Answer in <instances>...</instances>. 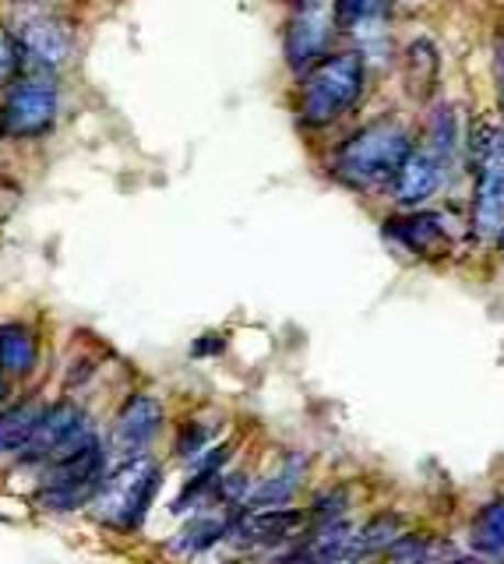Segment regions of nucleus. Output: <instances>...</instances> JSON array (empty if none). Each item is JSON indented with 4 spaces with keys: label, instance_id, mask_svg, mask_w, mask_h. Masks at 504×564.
<instances>
[{
    "label": "nucleus",
    "instance_id": "obj_14",
    "mask_svg": "<svg viewBox=\"0 0 504 564\" xmlns=\"http://www.w3.org/2000/svg\"><path fill=\"white\" fill-rule=\"evenodd\" d=\"M389 234L399 237L410 251L419 255H434L445 247V219L441 215H410V219H395L389 223Z\"/></svg>",
    "mask_w": 504,
    "mask_h": 564
},
{
    "label": "nucleus",
    "instance_id": "obj_24",
    "mask_svg": "<svg viewBox=\"0 0 504 564\" xmlns=\"http://www.w3.org/2000/svg\"><path fill=\"white\" fill-rule=\"evenodd\" d=\"M494 78H497V95H501V110H504V32L494 36Z\"/></svg>",
    "mask_w": 504,
    "mask_h": 564
},
{
    "label": "nucleus",
    "instance_id": "obj_2",
    "mask_svg": "<svg viewBox=\"0 0 504 564\" xmlns=\"http://www.w3.org/2000/svg\"><path fill=\"white\" fill-rule=\"evenodd\" d=\"M363 92V60L357 54L317 57L300 81L296 113L307 127H325L339 121Z\"/></svg>",
    "mask_w": 504,
    "mask_h": 564
},
{
    "label": "nucleus",
    "instance_id": "obj_15",
    "mask_svg": "<svg viewBox=\"0 0 504 564\" xmlns=\"http://www.w3.org/2000/svg\"><path fill=\"white\" fill-rule=\"evenodd\" d=\"M40 403L0 406V452H25V444L36 435V424L43 417Z\"/></svg>",
    "mask_w": 504,
    "mask_h": 564
},
{
    "label": "nucleus",
    "instance_id": "obj_12",
    "mask_svg": "<svg viewBox=\"0 0 504 564\" xmlns=\"http://www.w3.org/2000/svg\"><path fill=\"white\" fill-rule=\"evenodd\" d=\"M441 184V162L427 148H410V156L402 159L399 173L392 180L395 202L399 205H424L427 198Z\"/></svg>",
    "mask_w": 504,
    "mask_h": 564
},
{
    "label": "nucleus",
    "instance_id": "obj_21",
    "mask_svg": "<svg viewBox=\"0 0 504 564\" xmlns=\"http://www.w3.org/2000/svg\"><path fill=\"white\" fill-rule=\"evenodd\" d=\"M451 145H456V135H451V110H438V117H434V156L438 162H448L451 159Z\"/></svg>",
    "mask_w": 504,
    "mask_h": 564
},
{
    "label": "nucleus",
    "instance_id": "obj_23",
    "mask_svg": "<svg viewBox=\"0 0 504 564\" xmlns=\"http://www.w3.org/2000/svg\"><path fill=\"white\" fill-rule=\"evenodd\" d=\"M343 505H346V497H343V490L339 494H325V497H317V505H314V516L322 519V522H328V519H339L343 516Z\"/></svg>",
    "mask_w": 504,
    "mask_h": 564
},
{
    "label": "nucleus",
    "instance_id": "obj_6",
    "mask_svg": "<svg viewBox=\"0 0 504 564\" xmlns=\"http://www.w3.org/2000/svg\"><path fill=\"white\" fill-rule=\"evenodd\" d=\"M96 441H99L96 424L86 417V413L71 403H57V406L43 409L36 435H32V441L25 444V459L40 462V466H49V462H60Z\"/></svg>",
    "mask_w": 504,
    "mask_h": 564
},
{
    "label": "nucleus",
    "instance_id": "obj_18",
    "mask_svg": "<svg viewBox=\"0 0 504 564\" xmlns=\"http://www.w3.org/2000/svg\"><path fill=\"white\" fill-rule=\"evenodd\" d=\"M399 540V519L395 516H378L363 529H352V546H349V561L363 557V554H378L389 551V546Z\"/></svg>",
    "mask_w": 504,
    "mask_h": 564
},
{
    "label": "nucleus",
    "instance_id": "obj_10",
    "mask_svg": "<svg viewBox=\"0 0 504 564\" xmlns=\"http://www.w3.org/2000/svg\"><path fill=\"white\" fill-rule=\"evenodd\" d=\"M159 424H163V403L156 399V395H131L113 420L110 452L121 462L134 459V455H145L148 441L159 435Z\"/></svg>",
    "mask_w": 504,
    "mask_h": 564
},
{
    "label": "nucleus",
    "instance_id": "obj_22",
    "mask_svg": "<svg viewBox=\"0 0 504 564\" xmlns=\"http://www.w3.org/2000/svg\"><path fill=\"white\" fill-rule=\"evenodd\" d=\"M335 8H339V14L346 22H360L381 8V0H335Z\"/></svg>",
    "mask_w": 504,
    "mask_h": 564
},
{
    "label": "nucleus",
    "instance_id": "obj_16",
    "mask_svg": "<svg viewBox=\"0 0 504 564\" xmlns=\"http://www.w3.org/2000/svg\"><path fill=\"white\" fill-rule=\"evenodd\" d=\"M226 533H229V522L223 516H194L177 533V540L170 543V551L173 554H201V551H209V546L220 543Z\"/></svg>",
    "mask_w": 504,
    "mask_h": 564
},
{
    "label": "nucleus",
    "instance_id": "obj_20",
    "mask_svg": "<svg viewBox=\"0 0 504 564\" xmlns=\"http://www.w3.org/2000/svg\"><path fill=\"white\" fill-rule=\"evenodd\" d=\"M473 546L480 554H504V501L486 505L477 516Z\"/></svg>",
    "mask_w": 504,
    "mask_h": 564
},
{
    "label": "nucleus",
    "instance_id": "obj_19",
    "mask_svg": "<svg viewBox=\"0 0 504 564\" xmlns=\"http://www.w3.org/2000/svg\"><path fill=\"white\" fill-rule=\"evenodd\" d=\"M406 78H410V89L416 95L430 92L434 78H438V54H434V46L427 40H416L406 49Z\"/></svg>",
    "mask_w": 504,
    "mask_h": 564
},
{
    "label": "nucleus",
    "instance_id": "obj_1",
    "mask_svg": "<svg viewBox=\"0 0 504 564\" xmlns=\"http://www.w3.org/2000/svg\"><path fill=\"white\" fill-rule=\"evenodd\" d=\"M410 135L395 121H374L357 131L339 153H335V177L357 191L389 188L402 159L410 156Z\"/></svg>",
    "mask_w": 504,
    "mask_h": 564
},
{
    "label": "nucleus",
    "instance_id": "obj_4",
    "mask_svg": "<svg viewBox=\"0 0 504 564\" xmlns=\"http://www.w3.org/2000/svg\"><path fill=\"white\" fill-rule=\"evenodd\" d=\"M103 476H107V452L103 444L96 441L60 462H49L36 501L46 511H75L92 501V494L103 484Z\"/></svg>",
    "mask_w": 504,
    "mask_h": 564
},
{
    "label": "nucleus",
    "instance_id": "obj_13",
    "mask_svg": "<svg viewBox=\"0 0 504 564\" xmlns=\"http://www.w3.org/2000/svg\"><path fill=\"white\" fill-rule=\"evenodd\" d=\"M36 360H40L36 331L22 322H0V374L22 377L36 368Z\"/></svg>",
    "mask_w": 504,
    "mask_h": 564
},
{
    "label": "nucleus",
    "instance_id": "obj_9",
    "mask_svg": "<svg viewBox=\"0 0 504 564\" xmlns=\"http://www.w3.org/2000/svg\"><path fill=\"white\" fill-rule=\"evenodd\" d=\"M335 0H293L290 29H285V60L290 68H311L328 49L335 32Z\"/></svg>",
    "mask_w": 504,
    "mask_h": 564
},
{
    "label": "nucleus",
    "instance_id": "obj_3",
    "mask_svg": "<svg viewBox=\"0 0 504 564\" xmlns=\"http://www.w3.org/2000/svg\"><path fill=\"white\" fill-rule=\"evenodd\" d=\"M159 490V466L148 455L116 462V470L103 476L92 494V516L113 529H138L148 516V505Z\"/></svg>",
    "mask_w": 504,
    "mask_h": 564
},
{
    "label": "nucleus",
    "instance_id": "obj_17",
    "mask_svg": "<svg viewBox=\"0 0 504 564\" xmlns=\"http://www.w3.org/2000/svg\"><path fill=\"white\" fill-rule=\"evenodd\" d=\"M300 470H304V459H290L276 476H268L258 490H250L244 505L247 508H258V505H285L293 497L296 484H300Z\"/></svg>",
    "mask_w": 504,
    "mask_h": 564
},
{
    "label": "nucleus",
    "instance_id": "obj_25",
    "mask_svg": "<svg viewBox=\"0 0 504 564\" xmlns=\"http://www.w3.org/2000/svg\"><path fill=\"white\" fill-rule=\"evenodd\" d=\"M501 255H504V229H501Z\"/></svg>",
    "mask_w": 504,
    "mask_h": 564
},
{
    "label": "nucleus",
    "instance_id": "obj_5",
    "mask_svg": "<svg viewBox=\"0 0 504 564\" xmlns=\"http://www.w3.org/2000/svg\"><path fill=\"white\" fill-rule=\"evenodd\" d=\"M4 131L14 138H36L57 121V86L46 68L32 64L29 71H19L8 86L4 110H0Z\"/></svg>",
    "mask_w": 504,
    "mask_h": 564
},
{
    "label": "nucleus",
    "instance_id": "obj_7",
    "mask_svg": "<svg viewBox=\"0 0 504 564\" xmlns=\"http://www.w3.org/2000/svg\"><path fill=\"white\" fill-rule=\"evenodd\" d=\"M477 198H473V234L501 237L504 229V131H483L477 148Z\"/></svg>",
    "mask_w": 504,
    "mask_h": 564
},
{
    "label": "nucleus",
    "instance_id": "obj_11",
    "mask_svg": "<svg viewBox=\"0 0 504 564\" xmlns=\"http://www.w3.org/2000/svg\"><path fill=\"white\" fill-rule=\"evenodd\" d=\"M300 526H304L300 511L282 508V505H258V508L240 511V516L229 522L226 537L237 546H272V543L290 540Z\"/></svg>",
    "mask_w": 504,
    "mask_h": 564
},
{
    "label": "nucleus",
    "instance_id": "obj_8",
    "mask_svg": "<svg viewBox=\"0 0 504 564\" xmlns=\"http://www.w3.org/2000/svg\"><path fill=\"white\" fill-rule=\"evenodd\" d=\"M8 32L11 40L19 43L22 54L40 64V68H57L60 60H67L71 54V36H67V25L57 19V14H49L46 8H19L8 19Z\"/></svg>",
    "mask_w": 504,
    "mask_h": 564
}]
</instances>
